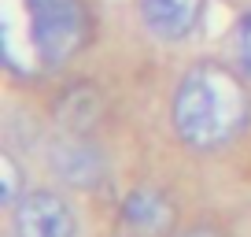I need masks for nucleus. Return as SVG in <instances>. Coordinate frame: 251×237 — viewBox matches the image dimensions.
I'll return each mask as SVG.
<instances>
[{
	"label": "nucleus",
	"instance_id": "obj_1",
	"mask_svg": "<svg viewBox=\"0 0 251 237\" xmlns=\"http://www.w3.org/2000/svg\"><path fill=\"white\" fill-rule=\"evenodd\" d=\"M93 19L85 0H4L0 56L19 78H41L67 67L89 45Z\"/></svg>",
	"mask_w": 251,
	"mask_h": 237
},
{
	"label": "nucleus",
	"instance_id": "obj_2",
	"mask_svg": "<svg viewBox=\"0 0 251 237\" xmlns=\"http://www.w3.org/2000/svg\"><path fill=\"white\" fill-rule=\"evenodd\" d=\"M244 82L248 78L240 71H229L214 59L185 71L174 89L170 122L188 148L211 152L244 134L251 118V96Z\"/></svg>",
	"mask_w": 251,
	"mask_h": 237
},
{
	"label": "nucleus",
	"instance_id": "obj_3",
	"mask_svg": "<svg viewBox=\"0 0 251 237\" xmlns=\"http://www.w3.org/2000/svg\"><path fill=\"white\" fill-rule=\"evenodd\" d=\"M15 237H78V215L55 189H30L11 207Z\"/></svg>",
	"mask_w": 251,
	"mask_h": 237
},
{
	"label": "nucleus",
	"instance_id": "obj_4",
	"mask_svg": "<svg viewBox=\"0 0 251 237\" xmlns=\"http://www.w3.org/2000/svg\"><path fill=\"white\" fill-rule=\"evenodd\" d=\"M48 171L59 178L63 185H74V189H93L103 182L107 174V159L103 152L89 141L78 130H67L63 137H55L48 145Z\"/></svg>",
	"mask_w": 251,
	"mask_h": 237
},
{
	"label": "nucleus",
	"instance_id": "obj_5",
	"mask_svg": "<svg viewBox=\"0 0 251 237\" xmlns=\"http://www.w3.org/2000/svg\"><path fill=\"white\" fill-rule=\"evenodd\" d=\"M118 226H122L126 237H166L174 230L170 197L155 185L129 189L118 204Z\"/></svg>",
	"mask_w": 251,
	"mask_h": 237
},
{
	"label": "nucleus",
	"instance_id": "obj_6",
	"mask_svg": "<svg viewBox=\"0 0 251 237\" xmlns=\"http://www.w3.org/2000/svg\"><path fill=\"white\" fill-rule=\"evenodd\" d=\"M207 0H141V19L155 37L185 41L200 26Z\"/></svg>",
	"mask_w": 251,
	"mask_h": 237
},
{
	"label": "nucleus",
	"instance_id": "obj_7",
	"mask_svg": "<svg viewBox=\"0 0 251 237\" xmlns=\"http://www.w3.org/2000/svg\"><path fill=\"white\" fill-rule=\"evenodd\" d=\"M233 59H236V71L251 82V11H244L233 26Z\"/></svg>",
	"mask_w": 251,
	"mask_h": 237
},
{
	"label": "nucleus",
	"instance_id": "obj_8",
	"mask_svg": "<svg viewBox=\"0 0 251 237\" xmlns=\"http://www.w3.org/2000/svg\"><path fill=\"white\" fill-rule=\"evenodd\" d=\"M19 163L11 152H4L0 156V200H4V207H15L19 204Z\"/></svg>",
	"mask_w": 251,
	"mask_h": 237
},
{
	"label": "nucleus",
	"instance_id": "obj_9",
	"mask_svg": "<svg viewBox=\"0 0 251 237\" xmlns=\"http://www.w3.org/2000/svg\"><path fill=\"white\" fill-rule=\"evenodd\" d=\"M177 237H222V234L211 230V226H192V230H185V234H177Z\"/></svg>",
	"mask_w": 251,
	"mask_h": 237
}]
</instances>
